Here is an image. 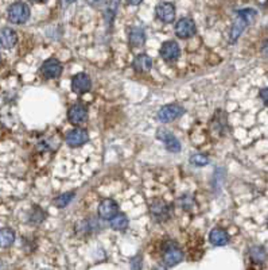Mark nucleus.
Returning <instances> with one entry per match:
<instances>
[{"label": "nucleus", "instance_id": "423d86ee", "mask_svg": "<svg viewBox=\"0 0 268 270\" xmlns=\"http://www.w3.org/2000/svg\"><path fill=\"white\" fill-rule=\"evenodd\" d=\"M150 214L155 222H167L170 219V205L163 200H155L154 203L151 204Z\"/></svg>", "mask_w": 268, "mask_h": 270}, {"label": "nucleus", "instance_id": "7c9ffc66", "mask_svg": "<svg viewBox=\"0 0 268 270\" xmlns=\"http://www.w3.org/2000/svg\"><path fill=\"white\" fill-rule=\"evenodd\" d=\"M63 2H65L66 4H72V3H74L76 0H63Z\"/></svg>", "mask_w": 268, "mask_h": 270}, {"label": "nucleus", "instance_id": "6ab92c4d", "mask_svg": "<svg viewBox=\"0 0 268 270\" xmlns=\"http://www.w3.org/2000/svg\"><path fill=\"white\" fill-rule=\"evenodd\" d=\"M110 229L115 231H124L128 227V219L124 214H116L114 218L109 220Z\"/></svg>", "mask_w": 268, "mask_h": 270}, {"label": "nucleus", "instance_id": "f8f14e48", "mask_svg": "<svg viewBox=\"0 0 268 270\" xmlns=\"http://www.w3.org/2000/svg\"><path fill=\"white\" fill-rule=\"evenodd\" d=\"M97 212H99L100 219H103V220H110L115 215L119 214V205L115 200L104 199L103 201L99 204Z\"/></svg>", "mask_w": 268, "mask_h": 270}, {"label": "nucleus", "instance_id": "f3484780", "mask_svg": "<svg viewBox=\"0 0 268 270\" xmlns=\"http://www.w3.org/2000/svg\"><path fill=\"white\" fill-rule=\"evenodd\" d=\"M128 42L132 48H142L146 44V33L142 27H132L129 30Z\"/></svg>", "mask_w": 268, "mask_h": 270}, {"label": "nucleus", "instance_id": "6e6552de", "mask_svg": "<svg viewBox=\"0 0 268 270\" xmlns=\"http://www.w3.org/2000/svg\"><path fill=\"white\" fill-rule=\"evenodd\" d=\"M157 138L161 139L163 143H165L166 150H169L171 153H180L181 152V142L180 139L174 135L173 133H170L167 130L161 129L158 130V133H157Z\"/></svg>", "mask_w": 268, "mask_h": 270}, {"label": "nucleus", "instance_id": "2f4dec72", "mask_svg": "<svg viewBox=\"0 0 268 270\" xmlns=\"http://www.w3.org/2000/svg\"><path fill=\"white\" fill-rule=\"evenodd\" d=\"M0 63H2V56H0Z\"/></svg>", "mask_w": 268, "mask_h": 270}, {"label": "nucleus", "instance_id": "bb28decb", "mask_svg": "<svg viewBox=\"0 0 268 270\" xmlns=\"http://www.w3.org/2000/svg\"><path fill=\"white\" fill-rule=\"evenodd\" d=\"M86 2H88L89 6H92V7H100V6L107 3V0H86Z\"/></svg>", "mask_w": 268, "mask_h": 270}, {"label": "nucleus", "instance_id": "5701e85b", "mask_svg": "<svg viewBox=\"0 0 268 270\" xmlns=\"http://www.w3.org/2000/svg\"><path fill=\"white\" fill-rule=\"evenodd\" d=\"M44 218H46V214H44L43 210L39 207H35L33 208V211L30 212L29 222L33 223V224H40L44 220Z\"/></svg>", "mask_w": 268, "mask_h": 270}, {"label": "nucleus", "instance_id": "1a4fd4ad", "mask_svg": "<svg viewBox=\"0 0 268 270\" xmlns=\"http://www.w3.org/2000/svg\"><path fill=\"white\" fill-rule=\"evenodd\" d=\"M161 57L166 63H175L181 56L180 45L175 41H166L161 48Z\"/></svg>", "mask_w": 268, "mask_h": 270}, {"label": "nucleus", "instance_id": "7ed1b4c3", "mask_svg": "<svg viewBox=\"0 0 268 270\" xmlns=\"http://www.w3.org/2000/svg\"><path fill=\"white\" fill-rule=\"evenodd\" d=\"M7 15L11 23H15V25H23V23H26L27 20H29L31 12H30V7L26 3L16 2V3L11 4V6L8 7Z\"/></svg>", "mask_w": 268, "mask_h": 270}, {"label": "nucleus", "instance_id": "dca6fc26", "mask_svg": "<svg viewBox=\"0 0 268 270\" xmlns=\"http://www.w3.org/2000/svg\"><path fill=\"white\" fill-rule=\"evenodd\" d=\"M151 68H152V58L147 56L146 53H142L133 59V69L138 73H148L151 71Z\"/></svg>", "mask_w": 268, "mask_h": 270}, {"label": "nucleus", "instance_id": "9b49d317", "mask_svg": "<svg viewBox=\"0 0 268 270\" xmlns=\"http://www.w3.org/2000/svg\"><path fill=\"white\" fill-rule=\"evenodd\" d=\"M89 141L88 133L82 129H73L70 130L69 133L65 137V142L70 148H80L82 144H85Z\"/></svg>", "mask_w": 268, "mask_h": 270}, {"label": "nucleus", "instance_id": "0eeeda50", "mask_svg": "<svg viewBox=\"0 0 268 270\" xmlns=\"http://www.w3.org/2000/svg\"><path fill=\"white\" fill-rule=\"evenodd\" d=\"M68 120L72 124H82L88 120V108L85 107L84 104L76 103L69 108L68 111Z\"/></svg>", "mask_w": 268, "mask_h": 270}, {"label": "nucleus", "instance_id": "cd10ccee", "mask_svg": "<svg viewBox=\"0 0 268 270\" xmlns=\"http://www.w3.org/2000/svg\"><path fill=\"white\" fill-rule=\"evenodd\" d=\"M261 54H263L265 58H268V39L263 42V46H261Z\"/></svg>", "mask_w": 268, "mask_h": 270}, {"label": "nucleus", "instance_id": "aec40b11", "mask_svg": "<svg viewBox=\"0 0 268 270\" xmlns=\"http://www.w3.org/2000/svg\"><path fill=\"white\" fill-rule=\"evenodd\" d=\"M15 242V233L11 229H0V247H10Z\"/></svg>", "mask_w": 268, "mask_h": 270}, {"label": "nucleus", "instance_id": "2eb2a0df", "mask_svg": "<svg viewBox=\"0 0 268 270\" xmlns=\"http://www.w3.org/2000/svg\"><path fill=\"white\" fill-rule=\"evenodd\" d=\"M18 42V34L10 27L0 30V46L3 49H12Z\"/></svg>", "mask_w": 268, "mask_h": 270}, {"label": "nucleus", "instance_id": "b1692460", "mask_svg": "<svg viewBox=\"0 0 268 270\" xmlns=\"http://www.w3.org/2000/svg\"><path fill=\"white\" fill-rule=\"evenodd\" d=\"M189 162L194 167H206L209 163V158L204 154H193L189 159Z\"/></svg>", "mask_w": 268, "mask_h": 270}, {"label": "nucleus", "instance_id": "9d476101", "mask_svg": "<svg viewBox=\"0 0 268 270\" xmlns=\"http://www.w3.org/2000/svg\"><path fill=\"white\" fill-rule=\"evenodd\" d=\"M40 73L46 78H58L62 73V64L57 58H49L42 64Z\"/></svg>", "mask_w": 268, "mask_h": 270}, {"label": "nucleus", "instance_id": "412c9836", "mask_svg": "<svg viewBox=\"0 0 268 270\" xmlns=\"http://www.w3.org/2000/svg\"><path fill=\"white\" fill-rule=\"evenodd\" d=\"M250 257L252 259V262L264 263L265 259H267V252L261 246H252L250 248Z\"/></svg>", "mask_w": 268, "mask_h": 270}, {"label": "nucleus", "instance_id": "4468645a", "mask_svg": "<svg viewBox=\"0 0 268 270\" xmlns=\"http://www.w3.org/2000/svg\"><path fill=\"white\" fill-rule=\"evenodd\" d=\"M155 12H157V18L163 23H171L175 19V7L171 3H167V2L158 4Z\"/></svg>", "mask_w": 268, "mask_h": 270}, {"label": "nucleus", "instance_id": "ddd939ff", "mask_svg": "<svg viewBox=\"0 0 268 270\" xmlns=\"http://www.w3.org/2000/svg\"><path fill=\"white\" fill-rule=\"evenodd\" d=\"M91 87H92V81L86 73H78L72 78V89L77 95H84V93L89 92Z\"/></svg>", "mask_w": 268, "mask_h": 270}, {"label": "nucleus", "instance_id": "f03ea898", "mask_svg": "<svg viewBox=\"0 0 268 270\" xmlns=\"http://www.w3.org/2000/svg\"><path fill=\"white\" fill-rule=\"evenodd\" d=\"M162 259H163L166 267H173L182 262L184 252L176 246V243L169 242L167 244H163V247H162Z\"/></svg>", "mask_w": 268, "mask_h": 270}, {"label": "nucleus", "instance_id": "f257e3e1", "mask_svg": "<svg viewBox=\"0 0 268 270\" xmlns=\"http://www.w3.org/2000/svg\"><path fill=\"white\" fill-rule=\"evenodd\" d=\"M256 15L257 12L255 11L254 8H244V10L237 11V18H236L235 23H233V26H232L231 35H229V41H231L232 44H235L240 38L242 31L255 22Z\"/></svg>", "mask_w": 268, "mask_h": 270}, {"label": "nucleus", "instance_id": "39448f33", "mask_svg": "<svg viewBox=\"0 0 268 270\" xmlns=\"http://www.w3.org/2000/svg\"><path fill=\"white\" fill-rule=\"evenodd\" d=\"M185 114V110L180 104H167L158 112V120L162 123H170Z\"/></svg>", "mask_w": 268, "mask_h": 270}, {"label": "nucleus", "instance_id": "c85d7f7f", "mask_svg": "<svg viewBox=\"0 0 268 270\" xmlns=\"http://www.w3.org/2000/svg\"><path fill=\"white\" fill-rule=\"evenodd\" d=\"M143 2V0H127V3L131 4V6H138V4H140Z\"/></svg>", "mask_w": 268, "mask_h": 270}, {"label": "nucleus", "instance_id": "4be33fe9", "mask_svg": "<svg viewBox=\"0 0 268 270\" xmlns=\"http://www.w3.org/2000/svg\"><path fill=\"white\" fill-rule=\"evenodd\" d=\"M74 196H76V192L63 193V195H59V196L55 197V199L53 200V204H54L57 208H65L69 205L70 201L74 199Z\"/></svg>", "mask_w": 268, "mask_h": 270}, {"label": "nucleus", "instance_id": "c756f323", "mask_svg": "<svg viewBox=\"0 0 268 270\" xmlns=\"http://www.w3.org/2000/svg\"><path fill=\"white\" fill-rule=\"evenodd\" d=\"M33 2H35V3H46L48 0H33Z\"/></svg>", "mask_w": 268, "mask_h": 270}, {"label": "nucleus", "instance_id": "20e7f679", "mask_svg": "<svg viewBox=\"0 0 268 270\" xmlns=\"http://www.w3.org/2000/svg\"><path fill=\"white\" fill-rule=\"evenodd\" d=\"M174 31H175V35L180 39H188V38H191L194 35L197 27H195L194 20L191 18H181L175 23Z\"/></svg>", "mask_w": 268, "mask_h": 270}, {"label": "nucleus", "instance_id": "a878e982", "mask_svg": "<svg viewBox=\"0 0 268 270\" xmlns=\"http://www.w3.org/2000/svg\"><path fill=\"white\" fill-rule=\"evenodd\" d=\"M259 96H260L261 101H263V103H264L265 106L268 107V87L267 88L260 89V92H259Z\"/></svg>", "mask_w": 268, "mask_h": 270}, {"label": "nucleus", "instance_id": "393cba45", "mask_svg": "<svg viewBox=\"0 0 268 270\" xmlns=\"http://www.w3.org/2000/svg\"><path fill=\"white\" fill-rule=\"evenodd\" d=\"M178 203H180V205L184 208L185 211H190L191 208H193V205H194V199L191 196H189V195H185V196H182L178 200Z\"/></svg>", "mask_w": 268, "mask_h": 270}, {"label": "nucleus", "instance_id": "a211bd4d", "mask_svg": "<svg viewBox=\"0 0 268 270\" xmlns=\"http://www.w3.org/2000/svg\"><path fill=\"white\" fill-rule=\"evenodd\" d=\"M209 242L213 246H225L229 242L228 233L222 229H213L209 234Z\"/></svg>", "mask_w": 268, "mask_h": 270}]
</instances>
